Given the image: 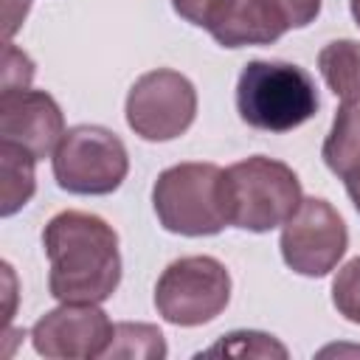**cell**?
Returning <instances> with one entry per match:
<instances>
[{
  "mask_svg": "<svg viewBox=\"0 0 360 360\" xmlns=\"http://www.w3.org/2000/svg\"><path fill=\"white\" fill-rule=\"evenodd\" d=\"M48 290L59 304H101L121 281L118 233L87 211H59L42 231Z\"/></svg>",
  "mask_w": 360,
  "mask_h": 360,
  "instance_id": "6da1fadb",
  "label": "cell"
},
{
  "mask_svg": "<svg viewBox=\"0 0 360 360\" xmlns=\"http://www.w3.org/2000/svg\"><path fill=\"white\" fill-rule=\"evenodd\" d=\"M321 107L315 79L292 62L253 59L236 82L239 118L262 132H290Z\"/></svg>",
  "mask_w": 360,
  "mask_h": 360,
  "instance_id": "7a4b0ae2",
  "label": "cell"
},
{
  "mask_svg": "<svg viewBox=\"0 0 360 360\" xmlns=\"http://www.w3.org/2000/svg\"><path fill=\"white\" fill-rule=\"evenodd\" d=\"M228 222L250 233H267L290 219L304 200L298 174L264 155L245 158L222 174Z\"/></svg>",
  "mask_w": 360,
  "mask_h": 360,
  "instance_id": "3957f363",
  "label": "cell"
},
{
  "mask_svg": "<svg viewBox=\"0 0 360 360\" xmlns=\"http://www.w3.org/2000/svg\"><path fill=\"white\" fill-rule=\"evenodd\" d=\"M217 163H177L158 174L152 205L160 225L180 236H214L228 222L225 188Z\"/></svg>",
  "mask_w": 360,
  "mask_h": 360,
  "instance_id": "277c9868",
  "label": "cell"
},
{
  "mask_svg": "<svg viewBox=\"0 0 360 360\" xmlns=\"http://www.w3.org/2000/svg\"><path fill=\"white\" fill-rule=\"evenodd\" d=\"M51 160L59 188L84 197L112 194L129 172V155L124 141L112 129L96 124H79L65 129Z\"/></svg>",
  "mask_w": 360,
  "mask_h": 360,
  "instance_id": "5b68a950",
  "label": "cell"
},
{
  "mask_svg": "<svg viewBox=\"0 0 360 360\" xmlns=\"http://www.w3.org/2000/svg\"><path fill=\"white\" fill-rule=\"evenodd\" d=\"M231 301V276L214 256L174 259L158 278V315L174 326H202Z\"/></svg>",
  "mask_w": 360,
  "mask_h": 360,
  "instance_id": "8992f818",
  "label": "cell"
},
{
  "mask_svg": "<svg viewBox=\"0 0 360 360\" xmlns=\"http://www.w3.org/2000/svg\"><path fill=\"white\" fill-rule=\"evenodd\" d=\"M281 259L307 278L329 276L349 248V231L338 208L321 197H304L281 225Z\"/></svg>",
  "mask_w": 360,
  "mask_h": 360,
  "instance_id": "52a82bcc",
  "label": "cell"
},
{
  "mask_svg": "<svg viewBox=\"0 0 360 360\" xmlns=\"http://www.w3.org/2000/svg\"><path fill=\"white\" fill-rule=\"evenodd\" d=\"M124 112L129 129L143 141H174L197 118V90L183 73L158 68L135 79Z\"/></svg>",
  "mask_w": 360,
  "mask_h": 360,
  "instance_id": "ba28073f",
  "label": "cell"
},
{
  "mask_svg": "<svg viewBox=\"0 0 360 360\" xmlns=\"http://www.w3.org/2000/svg\"><path fill=\"white\" fill-rule=\"evenodd\" d=\"M112 329L115 323L98 304H62L34 323L31 343L51 360H90L104 357Z\"/></svg>",
  "mask_w": 360,
  "mask_h": 360,
  "instance_id": "9c48e42d",
  "label": "cell"
},
{
  "mask_svg": "<svg viewBox=\"0 0 360 360\" xmlns=\"http://www.w3.org/2000/svg\"><path fill=\"white\" fill-rule=\"evenodd\" d=\"M62 135L65 115L51 93L28 87L0 93V141L17 143L42 160L56 152Z\"/></svg>",
  "mask_w": 360,
  "mask_h": 360,
  "instance_id": "30bf717a",
  "label": "cell"
},
{
  "mask_svg": "<svg viewBox=\"0 0 360 360\" xmlns=\"http://www.w3.org/2000/svg\"><path fill=\"white\" fill-rule=\"evenodd\" d=\"M205 31L222 48L270 45L284 37L262 0H222L205 22Z\"/></svg>",
  "mask_w": 360,
  "mask_h": 360,
  "instance_id": "8fae6325",
  "label": "cell"
},
{
  "mask_svg": "<svg viewBox=\"0 0 360 360\" xmlns=\"http://www.w3.org/2000/svg\"><path fill=\"white\" fill-rule=\"evenodd\" d=\"M323 163L343 183L360 177V107L340 104L323 141Z\"/></svg>",
  "mask_w": 360,
  "mask_h": 360,
  "instance_id": "7c38bea8",
  "label": "cell"
},
{
  "mask_svg": "<svg viewBox=\"0 0 360 360\" xmlns=\"http://www.w3.org/2000/svg\"><path fill=\"white\" fill-rule=\"evenodd\" d=\"M318 70L343 104L360 107V42L335 39L323 45L318 53Z\"/></svg>",
  "mask_w": 360,
  "mask_h": 360,
  "instance_id": "4fadbf2b",
  "label": "cell"
},
{
  "mask_svg": "<svg viewBox=\"0 0 360 360\" xmlns=\"http://www.w3.org/2000/svg\"><path fill=\"white\" fill-rule=\"evenodd\" d=\"M34 163L37 158L25 152L17 143L0 141V214L11 217L17 214L37 188L34 180Z\"/></svg>",
  "mask_w": 360,
  "mask_h": 360,
  "instance_id": "5bb4252c",
  "label": "cell"
},
{
  "mask_svg": "<svg viewBox=\"0 0 360 360\" xmlns=\"http://www.w3.org/2000/svg\"><path fill=\"white\" fill-rule=\"evenodd\" d=\"M104 357H135V360H163L166 357V340L163 332L155 323H115L112 340L104 352Z\"/></svg>",
  "mask_w": 360,
  "mask_h": 360,
  "instance_id": "9a60e30c",
  "label": "cell"
},
{
  "mask_svg": "<svg viewBox=\"0 0 360 360\" xmlns=\"http://www.w3.org/2000/svg\"><path fill=\"white\" fill-rule=\"evenodd\" d=\"M205 357H287V346L278 343L273 335L267 332H253V329H239V332H228L222 335L211 349L202 352Z\"/></svg>",
  "mask_w": 360,
  "mask_h": 360,
  "instance_id": "2e32d148",
  "label": "cell"
},
{
  "mask_svg": "<svg viewBox=\"0 0 360 360\" xmlns=\"http://www.w3.org/2000/svg\"><path fill=\"white\" fill-rule=\"evenodd\" d=\"M332 304L338 315L352 323H360V256L346 262L332 281Z\"/></svg>",
  "mask_w": 360,
  "mask_h": 360,
  "instance_id": "e0dca14e",
  "label": "cell"
},
{
  "mask_svg": "<svg viewBox=\"0 0 360 360\" xmlns=\"http://www.w3.org/2000/svg\"><path fill=\"white\" fill-rule=\"evenodd\" d=\"M262 3L284 34L290 28L309 25L321 11V0H262Z\"/></svg>",
  "mask_w": 360,
  "mask_h": 360,
  "instance_id": "ac0fdd59",
  "label": "cell"
},
{
  "mask_svg": "<svg viewBox=\"0 0 360 360\" xmlns=\"http://www.w3.org/2000/svg\"><path fill=\"white\" fill-rule=\"evenodd\" d=\"M34 79V62L11 42H6V56H3V90H20L28 87Z\"/></svg>",
  "mask_w": 360,
  "mask_h": 360,
  "instance_id": "d6986e66",
  "label": "cell"
},
{
  "mask_svg": "<svg viewBox=\"0 0 360 360\" xmlns=\"http://www.w3.org/2000/svg\"><path fill=\"white\" fill-rule=\"evenodd\" d=\"M219 3H222V0H172V8H174V14H180L186 22L205 28L208 17L214 14V8H217Z\"/></svg>",
  "mask_w": 360,
  "mask_h": 360,
  "instance_id": "ffe728a7",
  "label": "cell"
},
{
  "mask_svg": "<svg viewBox=\"0 0 360 360\" xmlns=\"http://www.w3.org/2000/svg\"><path fill=\"white\" fill-rule=\"evenodd\" d=\"M28 8H31V0H3V14H6L3 17V37H6V42H11L14 31L22 25Z\"/></svg>",
  "mask_w": 360,
  "mask_h": 360,
  "instance_id": "44dd1931",
  "label": "cell"
},
{
  "mask_svg": "<svg viewBox=\"0 0 360 360\" xmlns=\"http://www.w3.org/2000/svg\"><path fill=\"white\" fill-rule=\"evenodd\" d=\"M346 191H349V200H352V205H354V208H357V214H360V177L349 180V183H346Z\"/></svg>",
  "mask_w": 360,
  "mask_h": 360,
  "instance_id": "7402d4cb",
  "label": "cell"
},
{
  "mask_svg": "<svg viewBox=\"0 0 360 360\" xmlns=\"http://www.w3.org/2000/svg\"><path fill=\"white\" fill-rule=\"evenodd\" d=\"M349 6H352V17H354V22L360 28V0H349Z\"/></svg>",
  "mask_w": 360,
  "mask_h": 360,
  "instance_id": "603a6c76",
  "label": "cell"
}]
</instances>
